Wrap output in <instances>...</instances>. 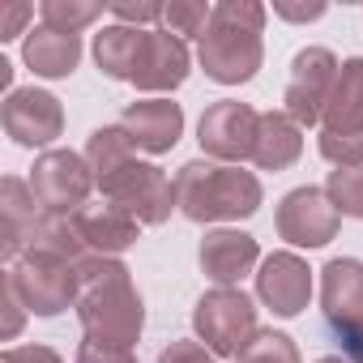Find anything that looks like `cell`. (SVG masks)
<instances>
[{"instance_id":"7","label":"cell","mask_w":363,"mask_h":363,"mask_svg":"<svg viewBox=\"0 0 363 363\" xmlns=\"http://www.w3.org/2000/svg\"><path fill=\"white\" fill-rule=\"evenodd\" d=\"M193 329L206 350L214 354H240L257 333V303L240 286H214L193 308Z\"/></svg>"},{"instance_id":"21","label":"cell","mask_w":363,"mask_h":363,"mask_svg":"<svg viewBox=\"0 0 363 363\" xmlns=\"http://www.w3.org/2000/svg\"><path fill=\"white\" fill-rule=\"evenodd\" d=\"M299 154H303V128H299L286 111H261L252 162H257L261 171H286Z\"/></svg>"},{"instance_id":"22","label":"cell","mask_w":363,"mask_h":363,"mask_svg":"<svg viewBox=\"0 0 363 363\" xmlns=\"http://www.w3.org/2000/svg\"><path fill=\"white\" fill-rule=\"evenodd\" d=\"M141 43H145V30H137V26H107L103 35H94V60H99V69L107 77L133 82Z\"/></svg>"},{"instance_id":"26","label":"cell","mask_w":363,"mask_h":363,"mask_svg":"<svg viewBox=\"0 0 363 363\" xmlns=\"http://www.w3.org/2000/svg\"><path fill=\"white\" fill-rule=\"evenodd\" d=\"M214 18V5H206V0H171V5H162V22L171 26V35H206Z\"/></svg>"},{"instance_id":"2","label":"cell","mask_w":363,"mask_h":363,"mask_svg":"<svg viewBox=\"0 0 363 363\" xmlns=\"http://www.w3.org/2000/svg\"><path fill=\"white\" fill-rule=\"evenodd\" d=\"M261 26H265V9L257 0H218L214 18L201 35V48H197L206 77H214L218 86L252 82L265 56Z\"/></svg>"},{"instance_id":"31","label":"cell","mask_w":363,"mask_h":363,"mask_svg":"<svg viewBox=\"0 0 363 363\" xmlns=\"http://www.w3.org/2000/svg\"><path fill=\"white\" fill-rule=\"evenodd\" d=\"M0 299H5V329H0V337H18V329H22V299H18V291H13V282L5 278V286H0Z\"/></svg>"},{"instance_id":"8","label":"cell","mask_w":363,"mask_h":363,"mask_svg":"<svg viewBox=\"0 0 363 363\" xmlns=\"http://www.w3.org/2000/svg\"><path fill=\"white\" fill-rule=\"evenodd\" d=\"M94 189V171L86 162V154L73 150H48L43 158H35L30 167V193L39 197V206L52 218H73L77 210H86Z\"/></svg>"},{"instance_id":"24","label":"cell","mask_w":363,"mask_h":363,"mask_svg":"<svg viewBox=\"0 0 363 363\" xmlns=\"http://www.w3.org/2000/svg\"><path fill=\"white\" fill-rule=\"evenodd\" d=\"M39 13H43V26L77 35L82 26H90V22L103 18V5H86V0H43Z\"/></svg>"},{"instance_id":"1","label":"cell","mask_w":363,"mask_h":363,"mask_svg":"<svg viewBox=\"0 0 363 363\" xmlns=\"http://www.w3.org/2000/svg\"><path fill=\"white\" fill-rule=\"evenodd\" d=\"M77 274H82V291H77L73 308H77L86 342L133 350L137 337H141L145 312H141V295H137L128 269L116 257H94L90 252L77 265Z\"/></svg>"},{"instance_id":"12","label":"cell","mask_w":363,"mask_h":363,"mask_svg":"<svg viewBox=\"0 0 363 363\" xmlns=\"http://www.w3.org/2000/svg\"><path fill=\"white\" fill-rule=\"evenodd\" d=\"M0 120H5V133L35 150V145H52L60 133H65V111H60V99L48 94V90H9L5 107H0Z\"/></svg>"},{"instance_id":"5","label":"cell","mask_w":363,"mask_h":363,"mask_svg":"<svg viewBox=\"0 0 363 363\" xmlns=\"http://www.w3.org/2000/svg\"><path fill=\"white\" fill-rule=\"evenodd\" d=\"M320 316L350 363H363V261L333 257L320 269Z\"/></svg>"},{"instance_id":"27","label":"cell","mask_w":363,"mask_h":363,"mask_svg":"<svg viewBox=\"0 0 363 363\" xmlns=\"http://www.w3.org/2000/svg\"><path fill=\"white\" fill-rule=\"evenodd\" d=\"M158 363H214V350H206L201 342L179 337V342H171V346L158 354Z\"/></svg>"},{"instance_id":"19","label":"cell","mask_w":363,"mask_h":363,"mask_svg":"<svg viewBox=\"0 0 363 363\" xmlns=\"http://www.w3.org/2000/svg\"><path fill=\"white\" fill-rule=\"evenodd\" d=\"M257 257H261V248L248 231H206V240H201V269L218 286H235L257 265Z\"/></svg>"},{"instance_id":"14","label":"cell","mask_w":363,"mask_h":363,"mask_svg":"<svg viewBox=\"0 0 363 363\" xmlns=\"http://www.w3.org/2000/svg\"><path fill=\"white\" fill-rule=\"evenodd\" d=\"M257 295L274 316H299L312 299V269L295 252H274L261 261Z\"/></svg>"},{"instance_id":"4","label":"cell","mask_w":363,"mask_h":363,"mask_svg":"<svg viewBox=\"0 0 363 363\" xmlns=\"http://www.w3.org/2000/svg\"><path fill=\"white\" fill-rule=\"evenodd\" d=\"M94 184L103 193V201L128 210L137 223H167L175 210V179H167L154 162H137L133 154L116 167H107L103 175H94Z\"/></svg>"},{"instance_id":"13","label":"cell","mask_w":363,"mask_h":363,"mask_svg":"<svg viewBox=\"0 0 363 363\" xmlns=\"http://www.w3.org/2000/svg\"><path fill=\"white\" fill-rule=\"evenodd\" d=\"M48 210L39 206V197L30 193V179H18L9 175L5 189H0V252H5V261L13 265L35 240L39 231L48 227Z\"/></svg>"},{"instance_id":"35","label":"cell","mask_w":363,"mask_h":363,"mask_svg":"<svg viewBox=\"0 0 363 363\" xmlns=\"http://www.w3.org/2000/svg\"><path fill=\"white\" fill-rule=\"evenodd\" d=\"M316 363H350V359H337V354H329V359H316Z\"/></svg>"},{"instance_id":"23","label":"cell","mask_w":363,"mask_h":363,"mask_svg":"<svg viewBox=\"0 0 363 363\" xmlns=\"http://www.w3.org/2000/svg\"><path fill=\"white\" fill-rule=\"evenodd\" d=\"M235 363H299V350L278 329H257L252 342L235 354Z\"/></svg>"},{"instance_id":"6","label":"cell","mask_w":363,"mask_h":363,"mask_svg":"<svg viewBox=\"0 0 363 363\" xmlns=\"http://www.w3.org/2000/svg\"><path fill=\"white\" fill-rule=\"evenodd\" d=\"M18 291V299L26 303V312L35 316H56L65 312L69 303H77V291H82V274H77V261L69 257H56V252H43V248H30L22 252L9 274H5Z\"/></svg>"},{"instance_id":"25","label":"cell","mask_w":363,"mask_h":363,"mask_svg":"<svg viewBox=\"0 0 363 363\" xmlns=\"http://www.w3.org/2000/svg\"><path fill=\"white\" fill-rule=\"evenodd\" d=\"M325 193L337 206V214L363 218V167H337V171H329Z\"/></svg>"},{"instance_id":"34","label":"cell","mask_w":363,"mask_h":363,"mask_svg":"<svg viewBox=\"0 0 363 363\" xmlns=\"http://www.w3.org/2000/svg\"><path fill=\"white\" fill-rule=\"evenodd\" d=\"M0 86H5V90L13 86V65L9 60H0Z\"/></svg>"},{"instance_id":"15","label":"cell","mask_w":363,"mask_h":363,"mask_svg":"<svg viewBox=\"0 0 363 363\" xmlns=\"http://www.w3.org/2000/svg\"><path fill=\"white\" fill-rule=\"evenodd\" d=\"M189 77V48L171 30H145L137 69H133V86L145 94H167Z\"/></svg>"},{"instance_id":"10","label":"cell","mask_w":363,"mask_h":363,"mask_svg":"<svg viewBox=\"0 0 363 363\" xmlns=\"http://www.w3.org/2000/svg\"><path fill=\"white\" fill-rule=\"evenodd\" d=\"M257 128H261V111H252L240 99H223V103L206 107V116L197 124V141L210 158L244 162L257 150Z\"/></svg>"},{"instance_id":"3","label":"cell","mask_w":363,"mask_h":363,"mask_svg":"<svg viewBox=\"0 0 363 363\" xmlns=\"http://www.w3.org/2000/svg\"><path fill=\"white\" fill-rule=\"evenodd\" d=\"M175 206L193 223H231L261 210V179L240 167L193 158L175 171Z\"/></svg>"},{"instance_id":"9","label":"cell","mask_w":363,"mask_h":363,"mask_svg":"<svg viewBox=\"0 0 363 363\" xmlns=\"http://www.w3.org/2000/svg\"><path fill=\"white\" fill-rule=\"evenodd\" d=\"M337 56L329 52V48H303L295 60H291V82H286V94H282V103H286V116L299 124V128H308V124H320V116H325V103H329V94H333V86H337Z\"/></svg>"},{"instance_id":"16","label":"cell","mask_w":363,"mask_h":363,"mask_svg":"<svg viewBox=\"0 0 363 363\" xmlns=\"http://www.w3.org/2000/svg\"><path fill=\"white\" fill-rule=\"evenodd\" d=\"M116 124L124 128L133 150L167 154L184 133V111H179V103H167V99H141V103H128Z\"/></svg>"},{"instance_id":"11","label":"cell","mask_w":363,"mask_h":363,"mask_svg":"<svg viewBox=\"0 0 363 363\" xmlns=\"http://www.w3.org/2000/svg\"><path fill=\"white\" fill-rule=\"evenodd\" d=\"M342 227L337 206L325 189H295L278 206V235L295 248H325Z\"/></svg>"},{"instance_id":"33","label":"cell","mask_w":363,"mask_h":363,"mask_svg":"<svg viewBox=\"0 0 363 363\" xmlns=\"http://www.w3.org/2000/svg\"><path fill=\"white\" fill-rule=\"evenodd\" d=\"M274 13H278V18H291V22H312V18L325 13V5H286V0H278Z\"/></svg>"},{"instance_id":"20","label":"cell","mask_w":363,"mask_h":363,"mask_svg":"<svg viewBox=\"0 0 363 363\" xmlns=\"http://www.w3.org/2000/svg\"><path fill=\"white\" fill-rule=\"evenodd\" d=\"M22 60L39 73V77H69L82 60V35H65L52 26H39L26 35L22 43Z\"/></svg>"},{"instance_id":"29","label":"cell","mask_w":363,"mask_h":363,"mask_svg":"<svg viewBox=\"0 0 363 363\" xmlns=\"http://www.w3.org/2000/svg\"><path fill=\"white\" fill-rule=\"evenodd\" d=\"M30 5H22V0H13V5H0V39H18L22 26L30 22Z\"/></svg>"},{"instance_id":"30","label":"cell","mask_w":363,"mask_h":363,"mask_svg":"<svg viewBox=\"0 0 363 363\" xmlns=\"http://www.w3.org/2000/svg\"><path fill=\"white\" fill-rule=\"evenodd\" d=\"M77 363H137L133 350H116V346H99V342H82Z\"/></svg>"},{"instance_id":"28","label":"cell","mask_w":363,"mask_h":363,"mask_svg":"<svg viewBox=\"0 0 363 363\" xmlns=\"http://www.w3.org/2000/svg\"><path fill=\"white\" fill-rule=\"evenodd\" d=\"M111 13L120 18V26H137L141 22H162V5H128V0H120V5H111Z\"/></svg>"},{"instance_id":"18","label":"cell","mask_w":363,"mask_h":363,"mask_svg":"<svg viewBox=\"0 0 363 363\" xmlns=\"http://www.w3.org/2000/svg\"><path fill=\"white\" fill-rule=\"evenodd\" d=\"M73 227H77L82 244H86L94 257H116V252L133 248V244H137V231H141V223H137L128 210L111 206V201H99V206L77 210V214H73Z\"/></svg>"},{"instance_id":"17","label":"cell","mask_w":363,"mask_h":363,"mask_svg":"<svg viewBox=\"0 0 363 363\" xmlns=\"http://www.w3.org/2000/svg\"><path fill=\"white\" fill-rule=\"evenodd\" d=\"M320 137H342V141H363V56L342 60L337 86L325 103L320 116Z\"/></svg>"},{"instance_id":"32","label":"cell","mask_w":363,"mask_h":363,"mask_svg":"<svg viewBox=\"0 0 363 363\" xmlns=\"http://www.w3.org/2000/svg\"><path fill=\"white\" fill-rule=\"evenodd\" d=\"M0 363H65V359L48 346H18V350H5Z\"/></svg>"}]
</instances>
